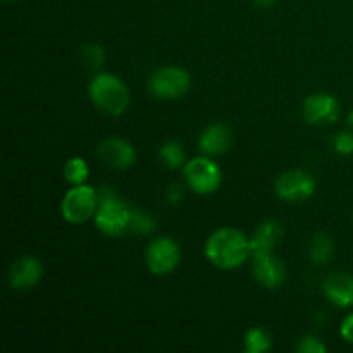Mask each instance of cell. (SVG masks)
<instances>
[{
    "mask_svg": "<svg viewBox=\"0 0 353 353\" xmlns=\"http://www.w3.org/2000/svg\"><path fill=\"white\" fill-rule=\"evenodd\" d=\"M254 259V276L261 286L268 290H276L285 283L286 268L281 259L272 254L257 255Z\"/></svg>",
    "mask_w": 353,
    "mask_h": 353,
    "instance_id": "5bb4252c",
    "label": "cell"
},
{
    "mask_svg": "<svg viewBox=\"0 0 353 353\" xmlns=\"http://www.w3.org/2000/svg\"><path fill=\"white\" fill-rule=\"evenodd\" d=\"M340 116V103L330 93H312L303 102V119L309 124H331Z\"/></svg>",
    "mask_w": 353,
    "mask_h": 353,
    "instance_id": "8fae6325",
    "label": "cell"
},
{
    "mask_svg": "<svg viewBox=\"0 0 353 353\" xmlns=\"http://www.w3.org/2000/svg\"><path fill=\"white\" fill-rule=\"evenodd\" d=\"M254 2L257 3L259 7H262V9H269V7L274 6V3L278 2V0H254Z\"/></svg>",
    "mask_w": 353,
    "mask_h": 353,
    "instance_id": "484cf974",
    "label": "cell"
},
{
    "mask_svg": "<svg viewBox=\"0 0 353 353\" xmlns=\"http://www.w3.org/2000/svg\"><path fill=\"white\" fill-rule=\"evenodd\" d=\"M181 262V248L171 236H159L150 241L145 252V264L152 274L168 276Z\"/></svg>",
    "mask_w": 353,
    "mask_h": 353,
    "instance_id": "52a82bcc",
    "label": "cell"
},
{
    "mask_svg": "<svg viewBox=\"0 0 353 353\" xmlns=\"http://www.w3.org/2000/svg\"><path fill=\"white\" fill-rule=\"evenodd\" d=\"M88 97L93 105L107 116H123L131 103L130 88L112 72H99L88 85Z\"/></svg>",
    "mask_w": 353,
    "mask_h": 353,
    "instance_id": "7a4b0ae2",
    "label": "cell"
},
{
    "mask_svg": "<svg viewBox=\"0 0 353 353\" xmlns=\"http://www.w3.org/2000/svg\"><path fill=\"white\" fill-rule=\"evenodd\" d=\"M274 192L285 202H305L316 192V179L302 169H290L281 172L276 179Z\"/></svg>",
    "mask_w": 353,
    "mask_h": 353,
    "instance_id": "ba28073f",
    "label": "cell"
},
{
    "mask_svg": "<svg viewBox=\"0 0 353 353\" xmlns=\"http://www.w3.org/2000/svg\"><path fill=\"white\" fill-rule=\"evenodd\" d=\"M192 86V76L178 65H164L155 69L148 78V92L161 100L181 99Z\"/></svg>",
    "mask_w": 353,
    "mask_h": 353,
    "instance_id": "8992f818",
    "label": "cell"
},
{
    "mask_svg": "<svg viewBox=\"0 0 353 353\" xmlns=\"http://www.w3.org/2000/svg\"><path fill=\"white\" fill-rule=\"evenodd\" d=\"M183 176L188 188L199 195H210L217 192L223 183V171L219 164L212 161V157L203 154L186 162L183 168Z\"/></svg>",
    "mask_w": 353,
    "mask_h": 353,
    "instance_id": "5b68a950",
    "label": "cell"
},
{
    "mask_svg": "<svg viewBox=\"0 0 353 353\" xmlns=\"http://www.w3.org/2000/svg\"><path fill=\"white\" fill-rule=\"evenodd\" d=\"M272 348L271 334L261 326H254L245 333L243 350L247 353H265Z\"/></svg>",
    "mask_w": 353,
    "mask_h": 353,
    "instance_id": "e0dca14e",
    "label": "cell"
},
{
    "mask_svg": "<svg viewBox=\"0 0 353 353\" xmlns=\"http://www.w3.org/2000/svg\"><path fill=\"white\" fill-rule=\"evenodd\" d=\"M41 278H43V264L31 255H23L17 261H14L9 268V272H7L10 288L17 290V292H26V290L34 288Z\"/></svg>",
    "mask_w": 353,
    "mask_h": 353,
    "instance_id": "30bf717a",
    "label": "cell"
},
{
    "mask_svg": "<svg viewBox=\"0 0 353 353\" xmlns=\"http://www.w3.org/2000/svg\"><path fill=\"white\" fill-rule=\"evenodd\" d=\"M310 261L317 265H324L331 261L334 254V241L327 233H317L310 241Z\"/></svg>",
    "mask_w": 353,
    "mask_h": 353,
    "instance_id": "2e32d148",
    "label": "cell"
},
{
    "mask_svg": "<svg viewBox=\"0 0 353 353\" xmlns=\"http://www.w3.org/2000/svg\"><path fill=\"white\" fill-rule=\"evenodd\" d=\"M233 145V131L228 124L214 123L207 126L199 137V148L203 155L219 157L224 155Z\"/></svg>",
    "mask_w": 353,
    "mask_h": 353,
    "instance_id": "4fadbf2b",
    "label": "cell"
},
{
    "mask_svg": "<svg viewBox=\"0 0 353 353\" xmlns=\"http://www.w3.org/2000/svg\"><path fill=\"white\" fill-rule=\"evenodd\" d=\"M97 157L109 168L124 171L137 161V148L124 138H107L97 147Z\"/></svg>",
    "mask_w": 353,
    "mask_h": 353,
    "instance_id": "9c48e42d",
    "label": "cell"
},
{
    "mask_svg": "<svg viewBox=\"0 0 353 353\" xmlns=\"http://www.w3.org/2000/svg\"><path fill=\"white\" fill-rule=\"evenodd\" d=\"M326 345L317 336H312V334L303 336L296 345V352L299 353H326Z\"/></svg>",
    "mask_w": 353,
    "mask_h": 353,
    "instance_id": "603a6c76",
    "label": "cell"
},
{
    "mask_svg": "<svg viewBox=\"0 0 353 353\" xmlns=\"http://www.w3.org/2000/svg\"><path fill=\"white\" fill-rule=\"evenodd\" d=\"M81 61L86 68L99 69L105 62V52L100 45H86L81 48Z\"/></svg>",
    "mask_w": 353,
    "mask_h": 353,
    "instance_id": "44dd1931",
    "label": "cell"
},
{
    "mask_svg": "<svg viewBox=\"0 0 353 353\" xmlns=\"http://www.w3.org/2000/svg\"><path fill=\"white\" fill-rule=\"evenodd\" d=\"M326 299L340 309L353 307V276L347 271H334L326 276L323 283Z\"/></svg>",
    "mask_w": 353,
    "mask_h": 353,
    "instance_id": "7c38bea8",
    "label": "cell"
},
{
    "mask_svg": "<svg viewBox=\"0 0 353 353\" xmlns=\"http://www.w3.org/2000/svg\"><path fill=\"white\" fill-rule=\"evenodd\" d=\"M64 179L71 186L83 185L90 178V165L83 157H71L64 164Z\"/></svg>",
    "mask_w": 353,
    "mask_h": 353,
    "instance_id": "d6986e66",
    "label": "cell"
},
{
    "mask_svg": "<svg viewBox=\"0 0 353 353\" xmlns=\"http://www.w3.org/2000/svg\"><path fill=\"white\" fill-rule=\"evenodd\" d=\"M100 196L93 186L74 185L64 193L61 200L62 219L69 224H83L95 217Z\"/></svg>",
    "mask_w": 353,
    "mask_h": 353,
    "instance_id": "277c9868",
    "label": "cell"
},
{
    "mask_svg": "<svg viewBox=\"0 0 353 353\" xmlns=\"http://www.w3.org/2000/svg\"><path fill=\"white\" fill-rule=\"evenodd\" d=\"M203 254L214 268L233 271L252 257L250 238L238 228H219L207 238Z\"/></svg>",
    "mask_w": 353,
    "mask_h": 353,
    "instance_id": "6da1fadb",
    "label": "cell"
},
{
    "mask_svg": "<svg viewBox=\"0 0 353 353\" xmlns=\"http://www.w3.org/2000/svg\"><path fill=\"white\" fill-rule=\"evenodd\" d=\"M347 124H348V128L353 131V110L347 116Z\"/></svg>",
    "mask_w": 353,
    "mask_h": 353,
    "instance_id": "4316f807",
    "label": "cell"
},
{
    "mask_svg": "<svg viewBox=\"0 0 353 353\" xmlns=\"http://www.w3.org/2000/svg\"><path fill=\"white\" fill-rule=\"evenodd\" d=\"M340 334L347 343L353 345V312L348 314L343 321H341L340 326Z\"/></svg>",
    "mask_w": 353,
    "mask_h": 353,
    "instance_id": "cb8c5ba5",
    "label": "cell"
},
{
    "mask_svg": "<svg viewBox=\"0 0 353 353\" xmlns=\"http://www.w3.org/2000/svg\"><path fill=\"white\" fill-rule=\"evenodd\" d=\"M99 209L93 217L97 230L107 236H121L128 233L133 209L124 200H121L112 190H103V193L99 192Z\"/></svg>",
    "mask_w": 353,
    "mask_h": 353,
    "instance_id": "3957f363",
    "label": "cell"
},
{
    "mask_svg": "<svg viewBox=\"0 0 353 353\" xmlns=\"http://www.w3.org/2000/svg\"><path fill=\"white\" fill-rule=\"evenodd\" d=\"M281 240H283L281 224H279L278 221H264L262 224H259L257 230L254 231V234H252L250 238L252 257L272 254Z\"/></svg>",
    "mask_w": 353,
    "mask_h": 353,
    "instance_id": "9a60e30c",
    "label": "cell"
},
{
    "mask_svg": "<svg viewBox=\"0 0 353 353\" xmlns=\"http://www.w3.org/2000/svg\"><path fill=\"white\" fill-rule=\"evenodd\" d=\"M155 231V221L148 212L140 209H133L131 214V223L128 233L133 234H150Z\"/></svg>",
    "mask_w": 353,
    "mask_h": 353,
    "instance_id": "ffe728a7",
    "label": "cell"
},
{
    "mask_svg": "<svg viewBox=\"0 0 353 353\" xmlns=\"http://www.w3.org/2000/svg\"><path fill=\"white\" fill-rule=\"evenodd\" d=\"M165 196H168V200H169V202H171V203H178V202H181V199H183L181 186L172 185L171 188L168 190V193H165Z\"/></svg>",
    "mask_w": 353,
    "mask_h": 353,
    "instance_id": "d4e9b609",
    "label": "cell"
},
{
    "mask_svg": "<svg viewBox=\"0 0 353 353\" xmlns=\"http://www.w3.org/2000/svg\"><path fill=\"white\" fill-rule=\"evenodd\" d=\"M159 159H161L162 164L165 165L171 171H176V169H183L186 161L185 148H183L181 143L178 141H165L161 148H159Z\"/></svg>",
    "mask_w": 353,
    "mask_h": 353,
    "instance_id": "ac0fdd59",
    "label": "cell"
},
{
    "mask_svg": "<svg viewBox=\"0 0 353 353\" xmlns=\"http://www.w3.org/2000/svg\"><path fill=\"white\" fill-rule=\"evenodd\" d=\"M6 2H12V0H6Z\"/></svg>",
    "mask_w": 353,
    "mask_h": 353,
    "instance_id": "83f0119b",
    "label": "cell"
},
{
    "mask_svg": "<svg viewBox=\"0 0 353 353\" xmlns=\"http://www.w3.org/2000/svg\"><path fill=\"white\" fill-rule=\"evenodd\" d=\"M333 148L340 155L353 154V133L352 131H340L333 138Z\"/></svg>",
    "mask_w": 353,
    "mask_h": 353,
    "instance_id": "7402d4cb",
    "label": "cell"
}]
</instances>
